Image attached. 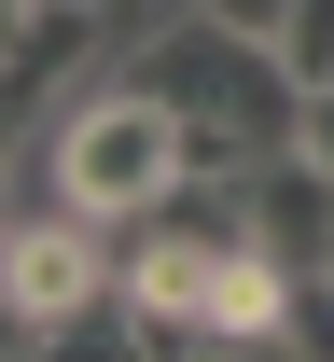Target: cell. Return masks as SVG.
<instances>
[{"mask_svg":"<svg viewBox=\"0 0 334 362\" xmlns=\"http://www.w3.org/2000/svg\"><path fill=\"white\" fill-rule=\"evenodd\" d=\"M126 84L167 98V112H181V139H195V168H223V181L306 139V70H292L265 28H223L209 0L126 42Z\"/></svg>","mask_w":334,"mask_h":362,"instance_id":"6da1fadb","label":"cell"},{"mask_svg":"<svg viewBox=\"0 0 334 362\" xmlns=\"http://www.w3.org/2000/svg\"><path fill=\"white\" fill-rule=\"evenodd\" d=\"M56 181H70V209H97V223H140L153 195H181L195 181V139H181V112L153 84H84L70 112H56Z\"/></svg>","mask_w":334,"mask_h":362,"instance_id":"7a4b0ae2","label":"cell"},{"mask_svg":"<svg viewBox=\"0 0 334 362\" xmlns=\"http://www.w3.org/2000/svg\"><path fill=\"white\" fill-rule=\"evenodd\" d=\"M0 293L42 320V349L70 334V320H97V307H126V279H112V223L97 209H14V237H0Z\"/></svg>","mask_w":334,"mask_h":362,"instance_id":"3957f363","label":"cell"},{"mask_svg":"<svg viewBox=\"0 0 334 362\" xmlns=\"http://www.w3.org/2000/svg\"><path fill=\"white\" fill-rule=\"evenodd\" d=\"M279 56L306 70V84H334V0H292V28H279Z\"/></svg>","mask_w":334,"mask_h":362,"instance_id":"277c9868","label":"cell"},{"mask_svg":"<svg viewBox=\"0 0 334 362\" xmlns=\"http://www.w3.org/2000/svg\"><path fill=\"white\" fill-rule=\"evenodd\" d=\"M209 14H223V28H265V42L292 28V0H209Z\"/></svg>","mask_w":334,"mask_h":362,"instance_id":"5b68a950","label":"cell"},{"mask_svg":"<svg viewBox=\"0 0 334 362\" xmlns=\"http://www.w3.org/2000/svg\"><path fill=\"white\" fill-rule=\"evenodd\" d=\"M306 153L334 168V84H306Z\"/></svg>","mask_w":334,"mask_h":362,"instance_id":"8992f818","label":"cell"},{"mask_svg":"<svg viewBox=\"0 0 334 362\" xmlns=\"http://www.w3.org/2000/svg\"><path fill=\"white\" fill-rule=\"evenodd\" d=\"M28 14H42V0H0V70H14V42H28Z\"/></svg>","mask_w":334,"mask_h":362,"instance_id":"52a82bcc","label":"cell"}]
</instances>
